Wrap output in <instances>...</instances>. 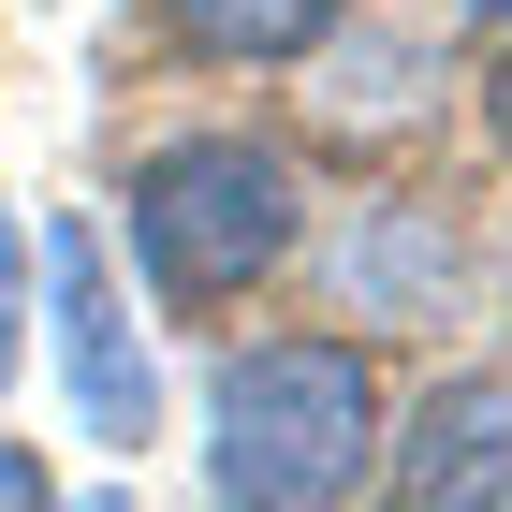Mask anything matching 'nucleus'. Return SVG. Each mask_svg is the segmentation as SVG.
I'll return each mask as SVG.
<instances>
[{
	"label": "nucleus",
	"instance_id": "obj_1",
	"mask_svg": "<svg viewBox=\"0 0 512 512\" xmlns=\"http://www.w3.org/2000/svg\"><path fill=\"white\" fill-rule=\"evenodd\" d=\"M395 439V395L366 337H249L205 381V469L220 512H352Z\"/></svg>",
	"mask_w": 512,
	"mask_h": 512
},
{
	"label": "nucleus",
	"instance_id": "obj_2",
	"mask_svg": "<svg viewBox=\"0 0 512 512\" xmlns=\"http://www.w3.org/2000/svg\"><path fill=\"white\" fill-rule=\"evenodd\" d=\"M118 205H132V264L161 308H235L308 249V191L264 132H161Z\"/></svg>",
	"mask_w": 512,
	"mask_h": 512
},
{
	"label": "nucleus",
	"instance_id": "obj_3",
	"mask_svg": "<svg viewBox=\"0 0 512 512\" xmlns=\"http://www.w3.org/2000/svg\"><path fill=\"white\" fill-rule=\"evenodd\" d=\"M44 278H59V381H74L88 439L147 454V439H161V366H147V337H132L118 278H103V235L59 220V235H44Z\"/></svg>",
	"mask_w": 512,
	"mask_h": 512
},
{
	"label": "nucleus",
	"instance_id": "obj_4",
	"mask_svg": "<svg viewBox=\"0 0 512 512\" xmlns=\"http://www.w3.org/2000/svg\"><path fill=\"white\" fill-rule=\"evenodd\" d=\"M395 512H512V366H454V381L381 439Z\"/></svg>",
	"mask_w": 512,
	"mask_h": 512
},
{
	"label": "nucleus",
	"instance_id": "obj_5",
	"mask_svg": "<svg viewBox=\"0 0 512 512\" xmlns=\"http://www.w3.org/2000/svg\"><path fill=\"white\" fill-rule=\"evenodd\" d=\"M308 74H322V88H308V118L337 132V147H366V132H410V118H439V44L410 30V15H366V30L337 15V30L308 44Z\"/></svg>",
	"mask_w": 512,
	"mask_h": 512
},
{
	"label": "nucleus",
	"instance_id": "obj_6",
	"mask_svg": "<svg viewBox=\"0 0 512 512\" xmlns=\"http://www.w3.org/2000/svg\"><path fill=\"white\" fill-rule=\"evenodd\" d=\"M337 15L352 0H161V30L191 44V59H220V74H293Z\"/></svg>",
	"mask_w": 512,
	"mask_h": 512
},
{
	"label": "nucleus",
	"instance_id": "obj_7",
	"mask_svg": "<svg viewBox=\"0 0 512 512\" xmlns=\"http://www.w3.org/2000/svg\"><path fill=\"white\" fill-rule=\"evenodd\" d=\"M337 278H352V308L366 322H439V293H454V249L410 220V205H366L352 249H337Z\"/></svg>",
	"mask_w": 512,
	"mask_h": 512
},
{
	"label": "nucleus",
	"instance_id": "obj_8",
	"mask_svg": "<svg viewBox=\"0 0 512 512\" xmlns=\"http://www.w3.org/2000/svg\"><path fill=\"white\" fill-rule=\"evenodd\" d=\"M0 512H59V483H44V454H30V439L0 454Z\"/></svg>",
	"mask_w": 512,
	"mask_h": 512
},
{
	"label": "nucleus",
	"instance_id": "obj_9",
	"mask_svg": "<svg viewBox=\"0 0 512 512\" xmlns=\"http://www.w3.org/2000/svg\"><path fill=\"white\" fill-rule=\"evenodd\" d=\"M0 366H15V235H0Z\"/></svg>",
	"mask_w": 512,
	"mask_h": 512
},
{
	"label": "nucleus",
	"instance_id": "obj_10",
	"mask_svg": "<svg viewBox=\"0 0 512 512\" xmlns=\"http://www.w3.org/2000/svg\"><path fill=\"white\" fill-rule=\"evenodd\" d=\"M454 15H483V30H512V0H454Z\"/></svg>",
	"mask_w": 512,
	"mask_h": 512
},
{
	"label": "nucleus",
	"instance_id": "obj_11",
	"mask_svg": "<svg viewBox=\"0 0 512 512\" xmlns=\"http://www.w3.org/2000/svg\"><path fill=\"white\" fill-rule=\"evenodd\" d=\"M498 147H512V88H498Z\"/></svg>",
	"mask_w": 512,
	"mask_h": 512
},
{
	"label": "nucleus",
	"instance_id": "obj_12",
	"mask_svg": "<svg viewBox=\"0 0 512 512\" xmlns=\"http://www.w3.org/2000/svg\"><path fill=\"white\" fill-rule=\"evenodd\" d=\"M74 512H132V498H74Z\"/></svg>",
	"mask_w": 512,
	"mask_h": 512
}]
</instances>
